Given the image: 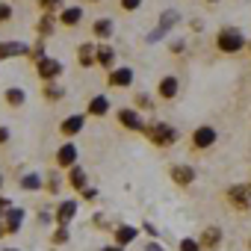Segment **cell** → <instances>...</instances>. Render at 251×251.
Here are the masks:
<instances>
[{"label": "cell", "mask_w": 251, "mask_h": 251, "mask_svg": "<svg viewBox=\"0 0 251 251\" xmlns=\"http://www.w3.org/2000/svg\"><path fill=\"white\" fill-rule=\"evenodd\" d=\"M169 177H172L177 186H192V180H195V169L186 166V163H177V166L169 169Z\"/></svg>", "instance_id": "cell-11"}, {"label": "cell", "mask_w": 251, "mask_h": 251, "mask_svg": "<svg viewBox=\"0 0 251 251\" xmlns=\"http://www.w3.org/2000/svg\"><path fill=\"white\" fill-rule=\"evenodd\" d=\"M216 139H219V133H216V127H210V124H201V127L192 130V148H195V151H207V148H213Z\"/></svg>", "instance_id": "cell-8"}, {"label": "cell", "mask_w": 251, "mask_h": 251, "mask_svg": "<svg viewBox=\"0 0 251 251\" xmlns=\"http://www.w3.org/2000/svg\"><path fill=\"white\" fill-rule=\"evenodd\" d=\"M62 71H65V65H62L59 59H53V56H45V59H39V62H36V74H39V80H42V83L59 80V77H62Z\"/></svg>", "instance_id": "cell-6"}, {"label": "cell", "mask_w": 251, "mask_h": 251, "mask_svg": "<svg viewBox=\"0 0 251 251\" xmlns=\"http://www.w3.org/2000/svg\"><path fill=\"white\" fill-rule=\"evenodd\" d=\"M0 186H3V175H0Z\"/></svg>", "instance_id": "cell-47"}, {"label": "cell", "mask_w": 251, "mask_h": 251, "mask_svg": "<svg viewBox=\"0 0 251 251\" xmlns=\"http://www.w3.org/2000/svg\"><path fill=\"white\" fill-rule=\"evenodd\" d=\"M172 50H175V53H180V50H186V42H180V39H177V42H172Z\"/></svg>", "instance_id": "cell-39"}, {"label": "cell", "mask_w": 251, "mask_h": 251, "mask_svg": "<svg viewBox=\"0 0 251 251\" xmlns=\"http://www.w3.org/2000/svg\"><path fill=\"white\" fill-rule=\"evenodd\" d=\"M56 24H59V15H53V12H42V18L36 21V33H39L42 39H48V36L56 30Z\"/></svg>", "instance_id": "cell-21"}, {"label": "cell", "mask_w": 251, "mask_h": 251, "mask_svg": "<svg viewBox=\"0 0 251 251\" xmlns=\"http://www.w3.org/2000/svg\"><path fill=\"white\" fill-rule=\"evenodd\" d=\"M142 227H145V230H148V233H151V236H157V227H154V225H151V222H145V225H142Z\"/></svg>", "instance_id": "cell-41"}, {"label": "cell", "mask_w": 251, "mask_h": 251, "mask_svg": "<svg viewBox=\"0 0 251 251\" xmlns=\"http://www.w3.org/2000/svg\"><path fill=\"white\" fill-rule=\"evenodd\" d=\"M177 92H180V80H177L175 74L160 77V83H157V98H160V100H175Z\"/></svg>", "instance_id": "cell-9"}, {"label": "cell", "mask_w": 251, "mask_h": 251, "mask_svg": "<svg viewBox=\"0 0 251 251\" xmlns=\"http://www.w3.org/2000/svg\"><path fill=\"white\" fill-rule=\"evenodd\" d=\"M142 133H145V139L154 142L157 148H172V145L180 139L177 127H172V124H166V121H151V124H145Z\"/></svg>", "instance_id": "cell-1"}, {"label": "cell", "mask_w": 251, "mask_h": 251, "mask_svg": "<svg viewBox=\"0 0 251 251\" xmlns=\"http://www.w3.org/2000/svg\"><path fill=\"white\" fill-rule=\"evenodd\" d=\"M109 109H112V106H109V98H106V95H95V98L86 103V115H92V118H103Z\"/></svg>", "instance_id": "cell-15"}, {"label": "cell", "mask_w": 251, "mask_h": 251, "mask_svg": "<svg viewBox=\"0 0 251 251\" xmlns=\"http://www.w3.org/2000/svg\"><path fill=\"white\" fill-rule=\"evenodd\" d=\"M118 6H121L124 12H136V9L142 6V0H118Z\"/></svg>", "instance_id": "cell-33"}, {"label": "cell", "mask_w": 251, "mask_h": 251, "mask_svg": "<svg viewBox=\"0 0 251 251\" xmlns=\"http://www.w3.org/2000/svg\"><path fill=\"white\" fill-rule=\"evenodd\" d=\"M21 225H24V210H21V207H9V210L3 213V227H6V233H18Z\"/></svg>", "instance_id": "cell-17"}, {"label": "cell", "mask_w": 251, "mask_h": 251, "mask_svg": "<svg viewBox=\"0 0 251 251\" xmlns=\"http://www.w3.org/2000/svg\"><path fill=\"white\" fill-rule=\"evenodd\" d=\"M80 195H83V198H86V201H95V198H98V192H95V189H92V186H86V189H83V192H80Z\"/></svg>", "instance_id": "cell-37"}, {"label": "cell", "mask_w": 251, "mask_h": 251, "mask_svg": "<svg viewBox=\"0 0 251 251\" xmlns=\"http://www.w3.org/2000/svg\"><path fill=\"white\" fill-rule=\"evenodd\" d=\"M30 53V48L24 45V42H0V59H12V56H27Z\"/></svg>", "instance_id": "cell-20"}, {"label": "cell", "mask_w": 251, "mask_h": 251, "mask_svg": "<svg viewBox=\"0 0 251 251\" xmlns=\"http://www.w3.org/2000/svg\"><path fill=\"white\" fill-rule=\"evenodd\" d=\"M3 100H6L12 109H18V106H24V100H27V92H24L21 86H9V89L3 92Z\"/></svg>", "instance_id": "cell-26"}, {"label": "cell", "mask_w": 251, "mask_h": 251, "mask_svg": "<svg viewBox=\"0 0 251 251\" xmlns=\"http://www.w3.org/2000/svg\"><path fill=\"white\" fill-rule=\"evenodd\" d=\"M225 198H227V204L233 210L248 213L251 210V183H233V186H227L225 189Z\"/></svg>", "instance_id": "cell-3"}, {"label": "cell", "mask_w": 251, "mask_h": 251, "mask_svg": "<svg viewBox=\"0 0 251 251\" xmlns=\"http://www.w3.org/2000/svg\"><path fill=\"white\" fill-rule=\"evenodd\" d=\"M86 3H100V0H86Z\"/></svg>", "instance_id": "cell-44"}, {"label": "cell", "mask_w": 251, "mask_h": 251, "mask_svg": "<svg viewBox=\"0 0 251 251\" xmlns=\"http://www.w3.org/2000/svg\"><path fill=\"white\" fill-rule=\"evenodd\" d=\"M42 98H45L48 103H56V100H62V98H65V86H59L56 80H50V83H45V86H42Z\"/></svg>", "instance_id": "cell-24"}, {"label": "cell", "mask_w": 251, "mask_h": 251, "mask_svg": "<svg viewBox=\"0 0 251 251\" xmlns=\"http://www.w3.org/2000/svg\"><path fill=\"white\" fill-rule=\"evenodd\" d=\"M92 225H98V230H115V227H109V222H106L103 216H95V219H92Z\"/></svg>", "instance_id": "cell-36"}, {"label": "cell", "mask_w": 251, "mask_h": 251, "mask_svg": "<svg viewBox=\"0 0 251 251\" xmlns=\"http://www.w3.org/2000/svg\"><path fill=\"white\" fill-rule=\"evenodd\" d=\"M216 48H219L222 53H239V50L248 48V39H245L236 27H222V30L216 33Z\"/></svg>", "instance_id": "cell-2"}, {"label": "cell", "mask_w": 251, "mask_h": 251, "mask_svg": "<svg viewBox=\"0 0 251 251\" xmlns=\"http://www.w3.org/2000/svg\"><path fill=\"white\" fill-rule=\"evenodd\" d=\"M65 180H68V186H71V189L83 192V189H86V169H83V166H71Z\"/></svg>", "instance_id": "cell-25"}, {"label": "cell", "mask_w": 251, "mask_h": 251, "mask_svg": "<svg viewBox=\"0 0 251 251\" xmlns=\"http://www.w3.org/2000/svg\"><path fill=\"white\" fill-rule=\"evenodd\" d=\"M9 21H12V3L3 0V3H0V24H9Z\"/></svg>", "instance_id": "cell-32"}, {"label": "cell", "mask_w": 251, "mask_h": 251, "mask_svg": "<svg viewBox=\"0 0 251 251\" xmlns=\"http://www.w3.org/2000/svg\"><path fill=\"white\" fill-rule=\"evenodd\" d=\"M68 236H71V233H68V225H59V227L53 230L50 242H53V245H62V242H68Z\"/></svg>", "instance_id": "cell-30"}, {"label": "cell", "mask_w": 251, "mask_h": 251, "mask_svg": "<svg viewBox=\"0 0 251 251\" xmlns=\"http://www.w3.org/2000/svg\"><path fill=\"white\" fill-rule=\"evenodd\" d=\"M9 142V127H0V145Z\"/></svg>", "instance_id": "cell-40"}, {"label": "cell", "mask_w": 251, "mask_h": 251, "mask_svg": "<svg viewBox=\"0 0 251 251\" xmlns=\"http://www.w3.org/2000/svg\"><path fill=\"white\" fill-rule=\"evenodd\" d=\"M45 189H48V192H59V177H56V175H48V177H45Z\"/></svg>", "instance_id": "cell-35"}, {"label": "cell", "mask_w": 251, "mask_h": 251, "mask_svg": "<svg viewBox=\"0 0 251 251\" xmlns=\"http://www.w3.org/2000/svg\"><path fill=\"white\" fill-rule=\"evenodd\" d=\"M177 21H180V18H177V12H175V9H169V12H163V18H160V24H157V27H154L151 33H148V45H157V42H163V39L169 36V30H172V27H175Z\"/></svg>", "instance_id": "cell-7"}, {"label": "cell", "mask_w": 251, "mask_h": 251, "mask_svg": "<svg viewBox=\"0 0 251 251\" xmlns=\"http://www.w3.org/2000/svg\"><path fill=\"white\" fill-rule=\"evenodd\" d=\"M103 251H124V245H106Z\"/></svg>", "instance_id": "cell-43"}, {"label": "cell", "mask_w": 251, "mask_h": 251, "mask_svg": "<svg viewBox=\"0 0 251 251\" xmlns=\"http://www.w3.org/2000/svg\"><path fill=\"white\" fill-rule=\"evenodd\" d=\"M36 3H39L42 12H53V15L65 9V6H62V0H36Z\"/></svg>", "instance_id": "cell-28"}, {"label": "cell", "mask_w": 251, "mask_h": 251, "mask_svg": "<svg viewBox=\"0 0 251 251\" xmlns=\"http://www.w3.org/2000/svg\"><path fill=\"white\" fill-rule=\"evenodd\" d=\"M18 186H21V189H27V192H42V189H45V180H42V175L27 172V175L18 180Z\"/></svg>", "instance_id": "cell-27"}, {"label": "cell", "mask_w": 251, "mask_h": 251, "mask_svg": "<svg viewBox=\"0 0 251 251\" xmlns=\"http://www.w3.org/2000/svg\"><path fill=\"white\" fill-rule=\"evenodd\" d=\"M248 248H251V239H248Z\"/></svg>", "instance_id": "cell-49"}, {"label": "cell", "mask_w": 251, "mask_h": 251, "mask_svg": "<svg viewBox=\"0 0 251 251\" xmlns=\"http://www.w3.org/2000/svg\"><path fill=\"white\" fill-rule=\"evenodd\" d=\"M145 251H166V248H163V245H160V242H151V245H148V248H145Z\"/></svg>", "instance_id": "cell-42"}, {"label": "cell", "mask_w": 251, "mask_h": 251, "mask_svg": "<svg viewBox=\"0 0 251 251\" xmlns=\"http://www.w3.org/2000/svg\"><path fill=\"white\" fill-rule=\"evenodd\" d=\"M198 242H201V251H216V248L222 245V230H219L216 225H207V227L201 230Z\"/></svg>", "instance_id": "cell-12"}, {"label": "cell", "mask_w": 251, "mask_h": 251, "mask_svg": "<svg viewBox=\"0 0 251 251\" xmlns=\"http://www.w3.org/2000/svg\"><path fill=\"white\" fill-rule=\"evenodd\" d=\"M136 106L139 109H154V98L145 95V92H136Z\"/></svg>", "instance_id": "cell-31"}, {"label": "cell", "mask_w": 251, "mask_h": 251, "mask_svg": "<svg viewBox=\"0 0 251 251\" xmlns=\"http://www.w3.org/2000/svg\"><path fill=\"white\" fill-rule=\"evenodd\" d=\"M92 36H95L98 42H109V39L115 36V24H112V18H98V21L92 24Z\"/></svg>", "instance_id": "cell-13"}, {"label": "cell", "mask_w": 251, "mask_h": 251, "mask_svg": "<svg viewBox=\"0 0 251 251\" xmlns=\"http://www.w3.org/2000/svg\"><path fill=\"white\" fill-rule=\"evenodd\" d=\"M112 236H115V245H124V248H127L130 242H136L139 227H133V225H118V227L112 230Z\"/></svg>", "instance_id": "cell-18"}, {"label": "cell", "mask_w": 251, "mask_h": 251, "mask_svg": "<svg viewBox=\"0 0 251 251\" xmlns=\"http://www.w3.org/2000/svg\"><path fill=\"white\" fill-rule=\"evenodd\" d=\"M207 3H219V0H207Z\"/></svg>", "instance_id": "cell-46"}, {"label": "cell", "mask_w": 251, "mask_h": 251, "mask_svg": "<svg viewBox=\"0 0 251 251\" xmlns=\"http://www.w3.org/2000/svg\"><path fill=\"white\" fill-rule=\"evenodd\" d=\"M27 56H30L33 62H39V59H45V56H48V53H45V39H42V36H39V42L30 48V53H27Z\"/></svg>", "instance_id": "cell-29"}, {"label": "cell", "mask_w": 251, "mask_h": 251, "mask_svg": "<svg viewBox=\"0 0 251 251\" xmlns=\"http://www.w3.org/2000/svg\"><path fill=\"white\" fill-rule=\"evenodd\" d=\"M83 124H86V115H68L59 121V133L65 139H74L77 133H83Z\"/></svg>", "instance_id": "cell-10"}, {"label": "cell", "mask_w": 251, "mask_h": 251, "mask_svg": "<svg viewBox=\"0 0 251 251\" xmlns=\"http://www.w3.org/2000/svg\"><path fill=\"white\" fill-rule=\"evenodd\" d=\"M56 166H59V169L77 166V145H74V142H65V145L56 151Z\"/></svg>", "instance_id": "cell-16"}, {"label": "cell", "mask_w": 251, "mask_h": 251, "mask_svg": "<svg viewBox=\"0 0 251 251\" xmlns=\"http://www.w3.org/2000/svg\"><path fill=\"white\" fill-rule=\"evenodd\" d=\"M180 251H201V242L198 239H180Z\"/></svg>", "instance_id": "cell-34"}, {"label": "cell", "mask_w": 251, "mask_h": 251, "mask_svg": "<svg viewBox=\"0 0 251 251\" xmlns=\"http://www.w3.org/2000/svg\"><path fill=\"white\" fill-rule=\"evenodd\" d=\"M248 53H251V42H248Z\"/></svg>", "instance_id": "cell-48"}, {"label": "cell", "mask_w": 251, "mask_h": 251, "mask_svg": "<svg viewBox=\"0 0 251 251\" xmlns=\"http://www.w3.org/2000/svg\"><path fill=\"white\" fill-rule=\"evenodd\" d=\"M115 118H118L121 127H124V130H130V133H142V130H145L142 115H139L136 109H130V106H118V109H115Z\"/></svg>", "instance_id": "cell-5"}, {"label": "cell", "mask_w": 251, "mask_h": 251, "mask_svg": "<svg viewBox=\"0 0 251 251\" xmlns=\"http://www.w3.org/2000/svg\"><path fill=\"white\" fill-rule=\"evenodd\" d=\"M98 65L106 68V71L115 68V50H112L109 42H100V45H98Z\"/></svg>", "instance_id": "cell-23"}, {"label": "cell", "mask_w": 251, "mask_h": 251, "mask_svg": "<svg viewBox=\"0 0 251 251\" xmlns=\"http://www.w3.org/2000/svg\"><path fill=\"white\" fill-rule=\"evenodd\" d=\"M50 219H56V216H50V213H48V210H42V213H39V225H48V222H50Z\"/></svg>", "instance_id": "cell-38"}, {"label": "cell", "mask_w": 251, "mask_h": 251, "mask_svg": "<svg viewBox=\"0 0 251 251\" xmlns=\"http://www.w3.org/2000/svg\"><path fill=\"white\" fill-rule=\"evenodd\" d=\"M3 251H18V248H3Z\"/></svg>", "instance_id": "cell-45"}, {"label": "cell", "mask_w": 251, "mask_h": 251, "mask_svg": "<svg viewBox=\"0 0 251 251\" xmlns=\"http://www.w3.org/2000/svg\"><path fill=\"white\" fill-rule=\"evenodd\" d=\"M133 80H136V74H133L130 65H115V68L106 71V86L109 89H130Z\"/></svg>", "instance_id": "cell-4"}, {"label": "cell", "mask_w": 251, "mask_h": 251, "mask_svg": "<svg viewBox=\"0 0 251 251\" xmlns=\"http://www.w3.org/2000/svg\"><path fill=\"white\" fill-rule=\"evenodd\" d=\"M77 207H80V204H77L74 198H68V201H62V204H56V213H53V216H56V225H68V222L77 216Z\"/></svg>", "instance_id": "cell-19"}, {"label": "cell", "mask_w": 251, "mask_h": 251, "mask_svg": "<svg viewBox=\"0 0 251 251\" xmlns=\"http://www.w3.org/2000/svg\"><path fill=\"white\" fill-rule=\"evenodd\" d=\"M80 21H83V9H80V6H65V9L59 12V24H62V27H68V30H71V27H77Z\"/></svg>", "instance_id": "cell-22"}, {"label": "cell", "mask_w": 251, "mask_h": 251, "mask_svg": "<svg viewBox=\"0 0 251 251\" xmlns=\"http://www.w3.org/2000/svg\"><path fill=\"white\" fill-rule=\"evenodd\" d=\"M77 65H80V68H92V65H98V48L89 45V42H83V45L77 48Z\"/></svg>", "instance_id": "cell-14"}]
</instances>
